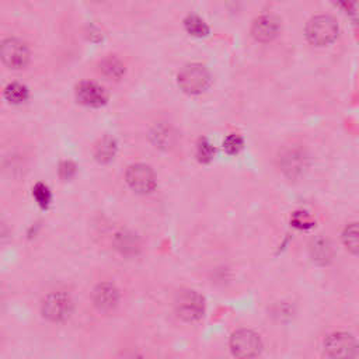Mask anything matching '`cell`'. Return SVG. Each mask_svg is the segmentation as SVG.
<instances>
[{"label":"cell","mask_w":359,"mask_h":359,"mask_svg":"<svg viewBox=\"0 0 359 359\" xmlns=\"http://www.w3.org/2000/svg\"><path fill=\"white\" fill-rule=\"evenodd\" d=\"M279 33V22L272 16H263L253 24L251 34L258 43H270Z\"/></svg>","instance_id":"obj_12"},{"label":"cell","mask_w":359,"mask_h":359,"mask_svg":"<svg viewBox=\"0 0 359 359\" xmlns=\"http://www.w3.org/2000/svg\"><path fill=\"white\" fill-rule=\"evenodd\" d=\"M324 355L328 358H349L358 355V344L348 332H334L324 339Z\"/></svg>","instance_id":"obj_8"},{"label":"cell","mask_w":359,"mask_h":359,"mask_svg":"<svg viewBox=\"0 0 359 359\" xmlns=\"http://www.w3.org/2000/svg\"><path fill=\"white\" fill-rule=\"evenodd\" d=\"M93 302L100 312L110 313L115 310L119 303V291L115 285L110 282H103L97 285L93 291Z\"/></svg>","instance_id":"obj_10"},{"label":"cell","mask_w":359,"mask_h":359,"mask_svg":"<svg viewBox=\"0 0 359 359\" xmlns=\"http://www.w3.org/2000/svg\"><path fill=\"white\" fill-rule=\"evenodd\" d=\"M75 173H76V166H75L72 161H64V163L61 164L59 174H61L62 178L69 180L71 177H73Z\"/></svg>","instance_id":"obj_25"},{"label":"cell","mask_w":359,"mask_h":359,"mask_svg":"<svg viewBox=\"0 0 359 359\" xmlns=\"http://www.w3.org/2000/svg\"><path fill=\"white\" fill-rule=\"evenodd\" d=\"M100 72L110 80H119L125 75V66L118 58L108 57L101 61Z\"/></svg>","instance_id":"obj_15"},{"label":"cell","mask_w":359,"mask_h":359,"mask_svg":"<svg viewBox=\"0 0 359 359\" xmlns=\"http://www.w3.org/2000/svg\"><path fill=\"white\" fill-rule=\"evenodd\" d=\"M224 147L226 150V153L229 154H237L242 149H243V139L242 136L236 135V133H232L229 135L225 142H224Z\"/></svg>","instance_id":"obj_23"},{"label":"cell","mask_w":359,"mask_h":359,"mask_svg":"<svg viewBox=\"0 0 359 359\" xmlns=\"http://www.w3.org/2000/svg\"><path fill=\"white\" fill-rule=\"evenodd\" d=\"M211 85V75L203 65H187L178 73V86L187 94H201Z\"/></svg>","instance_id":"obj_2"},{"label":"cell","mask_w":359,"mask_h":359,"mask_svg":"<svg viewBox=\"0 0 359 359\" xmlns=\"http://www.w3.org/2000/svg\"><path fill=\"white\" fill-rule=\"evenodd\" d=\"M114 246L124 256H135L140 250V240L136 235L121 230L114 237Z\"/></svg>","instance_id":"obj_14"},{"label":"cell","mask_w":359,"mask_h":359,"mask_svg":"<svg viewBox=\"0 0 359 359\" xmlns=\"http://www.w3.org/2000/svg\"><path fill=\"white\" fill-rule=\"evenodd\" d=\"M150 140L152 143L163 150L173 149L177 142L175 131L167 124H157L150 131Z\"/></svg>","instance_id":"obj_13"},{"label":"cell","mask_w":359,"mask_h":359,"mask_svg":"<svg viewBox=\"0 0 359 359\" xmlns=\"http://www.w3.org/2000/svg\"><path fill=\"white\" fill-rule=\"evenodd\" d=\"M312 250V257L313 260L321 263V264H325L331 260L332 257V249H331V244L324 240V239H317L313 242V246L310 247Z\"/></svg>","instance_id":"obj_17"},{"label":"cell","mask_w":359,"mask_h":359,"mask_svg":"<svg viewBox=\"0 0 359 359\" xmlns=\"http://www.w3.org/2000/svg\"><path fill=\"white\" fill-rule=\"evenodd\" d=\"M174 309L182 320L189 323L198 321L205 313V300L196 291H182L175 296Z\"/></svg>","instance_id":"obj_1"},{"label":"cell","mask_w":359,"mask_h":359,"mask_svg":"<svg viewBox=\"0 0 359 359\" xmlns=\"http://www.w3.org/2000/svg\"><path fill=\"white\" fill-rule=\"evenodd\" d=\"M33 196L36 198V201L38 203V205L41 208H47L52 200V196H51V191L50 189L43 184V183H38L34 189H33Z\"/></svg>","instance_id":"obj_21"},{"label":"cell","mask_w":359,"mask_h":359,"mask_svg":"<svg viewBox=\"0 0 359 359\" xmlns=\"http://www.w3.org/2000/svg\"><path fill=\"white\" fill-rule=\"evenodd\" d=\"M0 59L12 69H23L30 62V51L24 43L10 38L0 45Z\"/></svg>","instance_id":"obj_9"},{"label":"cell","mask_w":359,"mask_h":359,"mask_svg":"<svg viewBox=\"0 0 359 359\" xmlns=\"http://www.w3.org/2000/svg\"><path fill=\"white\" fill-rule=\"evenodd\" d=\"M186 29L194 37H205L210 33V29L205 24V22L197 16H190L186 20Z\"/></svg>","instance_id":"obj_20"},{"label":"cell","mask_w":359,"mask_h":359,"mask_svg":"<svg viewBox=\"0 0 359 359\" xmlns=\"http://www.w3.org/2000/svg\"><path fill=\"white\" fill-rule=\"evenodd\" d=\"M230 349L239 358H254L261 353L263 342L257 332L243 328L232 335Z\"/></svg>","instance_id":"obj_7"},{"label":"cell","mask_w":359,"mask_h":359,"mask_svg":"<svg viewBox=\"0 0 359 359\" xmlns=\"http://www.w3.org/2000/svg\"><path fill=\"white\" fill-rule=\"evenodd\" d=\"M292 224L299 229H309L313 226V219L306 212H296L292 218Z\"/></svg>","instance_id":"obj_24"},{"label":"cell","mask_w":359,"mask_h":359,"mask_svg":"<svg viewBox=\"0 0 359 359\" xmlns=\"http://www.w3.org/2000/svg\"><path fill=\"white\" fill-rule=\"evenodd\" d=\"M197 156H198L200 161L208 163V161H211L212 157L215 156V147H214L207 139H203V140L198 143Z\"/></svg>","instance_id":"obj_22"},{"label":"cell","mask_w":359,"mask_h":359,"mask_svg":"<svg viewBox=\"0 0 359 359\" xmlns=\"http://www.w3.org/2000/svg\"><path fill=\"white\" fill-rule=\"evenodd\" d=\"M125 178L128 186L138 194H149L157 186L154 171L152 167L142 163L128 167Z\"/></svg>","instance_id":"obj_5"},{"label":"cell","mask_w":359,"mask_h":359,"mask_svg":"<svg viewBox=\"0 0 359 359\" xmlns=\"http://www.w3.org/2000/svg\"><path fill=\"white\" fill-rule=\"evenodd\" d=\"M342 242H344V246L346 247V250L349 253H352L353 256L358 254V249H359V240H358V225L353 222V224H349L344 233H342Z\"/></svg>","instance_id":"obj_18"},{"label":"cell","mask_w":359,"mask_h":359,"mask_svg":"<svg viewBox=\"0 0 359 359\" xmlns=\"http://www.w3.org/2000/svg\"><path fill=\"white\" fill-rule=\"evenodd\" d=\"M5 96H6L8 101H10L13 104H20V103L27 100L29 90H27L26 86L20 85V83H12L6 87Z\"/></svg>","instance_id":"obj_19"},{"label":"cell","mask_w":359,"mask_h":359,"mask_svg":"<svg viewBox=\"0 0 359 359\" xmlns=\"http://www.w3.org/2000/svg\"><path fill=\"white\" fill-rule=\"evenodd\" d=\"M78 100L87 107H101L107 103V94L104 89L91 82H83L76 90Z\"/></svg>","instance_id":"obj_11"},{"label":"cell","mask_w":359,"mask_h":359,"mask_svg":"<svg viewBox=\"0 0 359 359\" xmlns=\"http://www.w3.org/2000/svg\"><path fill=\"white\" fill-rule=\"evenodd\" d=\"M309 166V157L302 147L289 146L279 154V167L288 178H299L305 174Z\"/></svg>","instance_id":"obj_6"},{"label":"cell","mask_w":359,"mask_h":359,"mask_svg":"<svg viewBox=\"0 0 359 359\" xmlns=\"http://www.w3.org/2000/svg\"><path fill=\"white\" fill-rule=\"evenodd\" d=\"M115 153H117V143L111 138L101 139L94 149V156L101 163H108L110 160H112Z\"/></svg>","instance_id":"obj_16"},{"label":"cell","mask_w":359,"mask_h":359,"mask_svg":"<svg viewBox=\"0 0 359 359\" xmlns=\"http://www.w3.org/2000/svg\"><path fill=\"white\" fill-rule=\"evenodd\" d=\"M338 26L330 16H317L312 19L306 27V37L316 47H325L335 41Z\"/></svg>","instance_id":"obj_3"},{"label":"cell","mask_w":359,"mask_h":359,"mask_svg":"<svg viewBox=\"0 0 359 359\" xmlns=\"http://www.w3.org/2000/svg\"><path fill=\"white\" fill-rule=\"evenodd\" d=\"M73 302L69 295L62 292L50 293L43 302V314L52 323H62L71 317Z\"/></svg>","instance_id":"obj_4"}]
</instances>
